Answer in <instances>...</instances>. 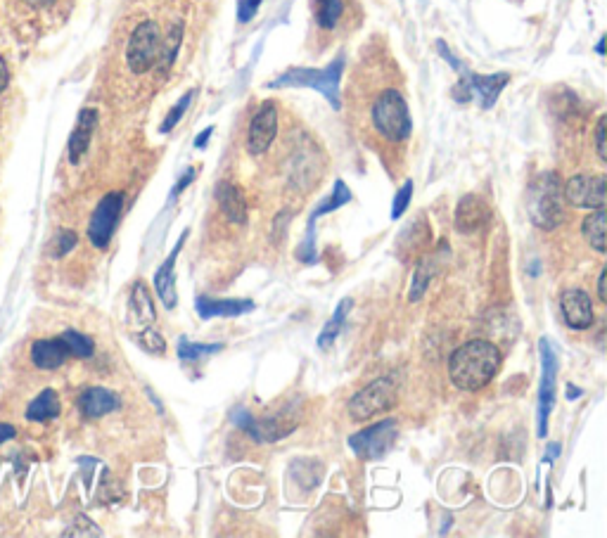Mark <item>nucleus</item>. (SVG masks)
<instances>
[{
  "label": "nucleus",
  "instance_id": "obj_1",
  "mask_svg": "<svg viewBox=\"0 0 607 538\" xmlns=\"http://www.w3.org/2000/svg\"><path fill=\"white\" fill-rule=\"evenodd\" d=\"M498 365H501V351L487 339H472L458 347L449 358L451 382L463 392H479L494 380Z\"/></svg>",
  "mask_w": 607,
  "mask_h": 538
},
{
  "label": "nucleus",
  "instance_id": "obj_2",
  "mask_svg": "<svg viewBox=\"0 0 607 538\" xmlns=\"http://www.w3.org/2000/svg\"><path fill=\"white\" fill-rule=\"evenodd\" d=\"M344 72V55H337L323 69H287L278 79L268 83V88H313L330 102L332 110H340V79Z\"/></svg>",
  "mask_w": 607,
  "mask_h": 538
},
{
  "label": "nucleus",
  "instance_id": "obj_3",
  "mask_svg": "<svg viewBox=\"0 0 607 538\" xmlns=\"http://www.w3.org/2000/svg\"><path fill=\"white\" fill-rule=\"evenodd\" d=\"M370 119H373L375 131L389 143H404L413 131V119L411 110H408V102L396 88H387L382 91L373 102V110H370Z\"/></svg>",
  "mask_w": 607,
  "mask_h": 538
},
{
  "label": "nucleus",
  "instance_id": "obj_4",
  "mask_svg": "<svg viewBox=\"0 0 607 538\" xmlns=\"http://www.w3.org/2000/svg\"><path fill=\"white\" fill-rule=\"evenodd\" d=\"M529 214L536 228L553 230L565 219V195L558 174H543L532 185V204Z\"/></svg>",
  "mask_w": 607,
  "mask_h": 538
},
{
  "label": "nucleus",
  "instance_id": "obj_5",
  "mask_svg": "<svg viewBox=\"0 0 607 538\" xmlns=\"http://www.w3.org/2000/svg\"><path fill=\"white\" fill-rule=\"evenodd\" d=\"M396 392H399V387H396V377L385 375L380 377V380L370 382L359 394L351 396L347 411L354 420L366 422L370 418H375V415L389 411V408L396 403Z\"/></svg>",
  "mask_w": 607,
  "mask_h": 538
},
{
  "label": "nucleus",
  "instance_id": "obj_6",
  "mask_svg": "<svg viewBox=\"0 0 607 538\" xmlns=\"http://www.w3.org/2000/svg\"><path fill=\"white\" fill-rule=\"evenodd\" d=\"M159 48H162V36L159 27L150 19L140 22L129 38L126 46V62L133 74H145L155 67L159 60Z\"/></svg>",
  "mask_w": 607,
  "mask_h": 538
},
{
  "label": "nucleus",
  "instance_id": "obj_7",
  "mask_svg": "<svg viewBox=\"0 0 607 538\" xmlns=\"http://www.w3.org/2000/svg\"><path fill=\"white\" fill-rule=\"evenodd\" d=\"M460 83L453 88V98L458 102H468L472 95H477L479 107L482 110H491L496 105L498 95H501L503 88L510 83V74L501 72V74H491V76H482V74H472L465 69H460Z\"/></svg>",
  "mask_w": 607,
  "mask_h": 538
},
{
  "label": "nucleus",
  "instance_id": "obj_8",
  "mask_svg": "<svg viewBox=\"0 0 607 538\" xmlns=\"http://www.w3.org/2000/svg\"><path fill=\"white\" fill-rule=\"evenodd\" d=\"M396 437H399V425H396V420L389 418L380 420L378 425L363 429L359 434H351L349 446L354 448L356 456L363 460H378L394 446Z\"/></svg>",
  "mask_w": 607,
  "mask_h": 538
},
{
  "label": "nucleus",
  "instance_id": "obj_9",
  "mask_svg": "<svg viewBox=\"0 0 607 538\" xmlns=\"http://www.w3.org/2000/svg\"><path fill=\"white\" fill-rule=\"evenodd\" d=\"M605 192H607V178L605 176H589L579 174L572 176L570 181L562 185V195L565 202L577 209H605Z\"/></svg>",
  "mask_w": 607,
  "mask_h": 538
},
{
  "label": "nucleus",
  "instance_id": "obj_10",
  "mask_svg": "<svg viewBox=\"0 0 607 538\" xmlns=\"http://www.w3.org/2000/svg\"><path fill=\"white\" fill-rule=\"evenodd\" d=\"M541 351V387H539V437L548 434V415L555 403V375H558V356L546 337L539 342Z\"/></svg>",
  "mask_w": 607,
  "mask_h": 538
},
{
  "label": "nucleus",
  "instance_id": "obj_11",
  "mask_svg": "<svg viewBox=\"0 0 607 538\" xmlns=\"http://www.w3.org/2000/svg\"><path fill=\"white\" fill-rule=\"evenodd\" d=\"M121 209H124V195L121 192H110L105 195L95 209V214L91 216V223H88V238L98 249H105L110 245L114 228H117Z\"/></svg>",
  "mask_w": 607,
  "mask_h": 538
},
{
  "label": "nucleus",
  "instance_id": "obj_12",
  "mask_svg": "<svg viewBox=\"0 0 607 538\" xmlns=\"http://www.w3.org/2000/svg\"><path fill=\"white\" fill-rule=\"evenodd\" d=\"M278 136V107L276 102H264L254 114L252 124H249L247 133V152L249 155L259 157L264 155L268 147L273 145V140Z\"/></svg>",
  "mask_w": 607,
  "mask_h": 538
},
{
  "label": "nucleus",
  "instance_id": "obj_13",
  "mask_svg": "<svg viewBox=\"0 0 607 538\" xmlns=\"http://www.w3.org/2000/svg\"><path fill=\"white\" fill-rule=\"evenodd\" d=\"M560 311L567 328L589 330L593 325V304L584 290H567L560 299Z\"/></svg>",
  "mask_w": 607,
  "mask_h": 538
},
{
  "label": "nucleus",
  "instance_id": "obj_14",
  "mask_svg": "<svg viewBox=\"0 0 607 538\" xmlns=\"http://www.w3.org/2000/svg\"><path fill=\"white\" fill-rule=\"evenodd\" d=\"M491 219V211L487 202L477 195H465L456 207V230L463 235H472L482 230Z\"/></svg>",
  "mask_w": 607,
  "mask_h": 538
},
{
  "label": "nucleus",
  "instance_id": "obj_15",
  "mask_svg": "<svg viewBox=\"0 0 607 538\" xmlns=\"http://www.w3.org/2000/svg\"><path fill=\"white\" fill-rule=\"evenodd\" d=\"M185 238H188V230H183L181 240L176 242L174 252H171L169 259H166L162 268H159V271L155 273L157 294H159V299H162V304L166 306V309H174V306H176V259H178V254H181Z\"/></svg>",
  "mask_w": 607,
  "mask_h": 538
},
{
  "label": "nucleus",
  "instance_id": "obj_16",
  "mask_svg": "<svg viewBox=\"0 0 607 538\" xmlns=\"http://www.w3.org/2000/svg\"><path fill=\"white\" fill-rule=\"evenodd\" d=\"M216 202H219L223 216H226L230 223H235V226H245L249 211H247L245 195H242L238 185L221 181L216 185Z\"/></svg>",
  "mask_w": 607,
  "mask_h": 538
},
{
  "label": "nucleus",
  "instance_id": "obj_17",
  "mask_svg": "<svg viewBox=\"0 0 607 538\" xmlns=\"http://www.w3.org/2000/svg\"><path fill=\"white\" fill-rule=\"evenodd\" d=\"M197 313L204 320L209 318H238L242 313L254 311V301L249 299H197Z\"/></svg>",
  "mask_w": 607,
  "mask_h": 538
},
{
  "label": "nucleus",
  "instance_id": "obj_18",
  "mask_svg": "<svg viewBox=\"0 0 607 538\" xmlns=\"http://www.w3.org/2000/svg\"><path fill=\"white\" fill-rule=\"evenodd\" d=\"M121 406V399L110 389L102 387H93L86 389L79 399V408L86 418H102V415L114 413Z\"/></svg>",
  "mask_w": 607,
  "mask_h": 538
},
{
  "label": "nucleus",
  "instance_id": "obj_19",
  "mask_svg": "<svg viewBox=\"0 0 607 538\" xmlns=\"http://www.w3.org/2000/svg\"><path fill=\"white\" fill-rule=\"evenodd\" d=\"M98 124V112L95 110H83L76 121L72 138H69V162L79 164V159L86 155L88 145H91V136Z\"/></svg>",
  "mask_w": 607,
  "mask_h": 538
},
{
  "label": "nucleus",
  "instance_id": "obj_20",
  "mask_svg": "<svg viewBox=\"0 0 607 538\" xmlns=\"http://www.w3.org/2000/svg\"><path fill=\"white\" fill-rule=\"evenodd\" d=\"M31 358H34V363L38 365V368L55 370L69 358V349L62 337L41 339V342H36L34 347H31Z\"/></svg>",
  "mask_w": 607,
  "mask_h": 538
},
{
  "label": "nucleus",
  "instance_id": "obj_21",
  "mask_svg": "<svg viewBox=\"0 0 607 538\" xmlns=\"http://www.w3.org/2000/svg\"><path fill=\"white\" fill-rule=\"evenodd\" d=\"M183 31H185V24L178 19L162 41V48H159V60H157L159 72L162 74H166L171 67H174L176 55H178V50H181V43H183Z\"/></svg>",
  "mask_w": 607,
  "mask_h": 538
},
{
  "label": "nucleus",
  "instance_id": "obj_22",
  "mask_svg": "<svg viewBox=\"0 0 607 538\" xmlns=\"http://www.w3.org/2000/svg\"><path fill=\"white\" fill-rule=\"evenodd\" d=\"M57 415H60V399H57L53 389H46V392L38 394V399L31 401L27 408V418L34 422L53 420Z\"/></svg>",
  "mask_w": 607,
  "mask_h": 538
},
{
  "label": "nucleus",
  "instance_id": "obj_23",
  "mask_svg": "<svg viewBox=\"0 0 607 538\" xmlns=\"http://www.w3.org/2000/svg\"><path fill=\"white\" fill-rule=\"evenodd\" d=\"M605 226H607V216L605 209H596L593 214H589L584 219V238L589 240V245L596 249L598 254H605Z\"/></svg>",
  "mask_w": 607,
  "mask_h": 538
},
{
  "label": "nucleus",
  "instance_id": "obj_24",
  "mask_svg": "<svg viewBox=\"0 0 607 538\" xmlns=\"http://www.w3.org/2000/svg\"><path fill=\"white\" fill-rule=\"evenodd\" d=\"M351 304H354V301H351V299H344L342 304L337 306L335 313H332V318L328 320V323H325V328L321 330V337H318V347H321V349H330V347H332V342H335V339L340 337L344 320H347L349 311H351Z\"/></svg>",
  "mask_w": 607,
  "mask_h": 538
},
{
  "label": "nucleus",
  "instance_id": "obj_25",
  "mask_svg": "<svg viewBox=\"0 0 607 538\" xmlns=\"http://www.w3.org/2000/svg\"><path fill=\"white\" fill-rule=\"evenodd\" d=\"M437 256H425L423 261L418 264V271H415V278H413V287H411V294H408V299L411 301H418L423 299V294L427 290V285L432 283V278L437 275Z\"/></svg>",
  "mask_w": 607,
  "mask_h": 538
},
{
  "label": "nucleus",
  "instance_id": "obj_26",
  "mask_svg": "<svg viewBox=\"0 0 607 538\" xmlns=\"http://www.w3.org/2000/svg\"><path fill=\"white\" fill-rule=\"evenodd\" d=\"M344 12V0H316V22L321 29H335Z\"/></svg>",
  "mask_w": 607,
  "mask_h": 538
},
{
  "label": "nucleus",
  "instance_id": "obj_27",
  "mask_svg": "<svg viewBox=\"0 0 607 538\" xmlns=\"http://www.w3.org/2000/svg\"><path fill=\"white\" fill-rule=\"evenodd\" d=\"M349 200H351L349 185L344 183V181H337L335 183V190H332V195L328 197V200L321 202V207L313 211L309 223H316L318 216H325V214H330V211H337L340 207H344V204H347Z\"/></svg>",
  "mask_w": 607,
  "mask_h": 538
},
{
  "label": "nucleus",
  "instance_id": "obj_28",
  "mask_svg": "<svg viewBox=\"0 0 607 538\" xmlns=\"http://www.w3.org/2000/svg\"><path fill=\"white\" fill-rule=\"evenodd\" d=\"M131 309H133V313H136V318L140 320V323H152V320H155V306H152L148 287H145L143 283H138L136 287H133Z\"/></svg>",
  "mask_w": 607,
  "mask_h": 538
},
{
  "label": "nucleus",
  "instance_id": "obj_29",
  "mask_svg": "<svg viewBox=\"0 0 607 538\" xmlns=\"http://www.w3.org/2000/svg\"><path fill=\"white\" fill-rule=\"evenodd\" d=\"M219 351H223V344H195L188 342V339L178 342V356H181L183 361H200V358L219 354Z\"/></svg>",
  "mask_w": 607,
  "mask_h": 538
},
{
  "label": "nucleus",
  "instance_id": "obj_30",
  "mask_svg": "<svg viewBox=\"0 0 607 538\" xmlns=\"http://www.w3.org/2000/svg\"><path fill=\"white\" fill-rule=\"evenodd\" d=\"M62 339H65L67 349H69V356H76V358H91L93 356V342L91 337L81 335V332H74V330H67L65 335H60Z\"/></svg>",
  "mask_w": 607,
  "mask_h": 538
},
{
  "label": "nucleus",
  "instance_id": "obj_31",
  "mask_svg": "<svg viewBox=\"0 0 607 538\" xmlns=\"http://www.w3.org/2000/svg\"><path fill=\"white\" fill-rule=\"evenodd\" d=\"M193 98H195V91H188L183 95L181 100L176 102L174 107H171V112L166 114V119L162 121V126H159V133H171L174 131V128L178 126V121L183 119V114L188 112V107L193 105Z\"/></svg>",
  "mask_w": 607,
  "mask_h": 538
},
{
  "label": "nucleus",
  "instance_id": "obj_32",
  "mask_svg": "<svg viewBox=\"0 0 607 538\" xmlns=\"http://www.w3.org/2000/svg\"><path fill=\"white\" fill-rule=\"evenodd\" d=\"M411 197H413V181H406L394 197V204H392V219L394 221H399L401 216H404L408 204H411Z\"/></svg>",
  "mask_w": 607,
  "mask_h": 538
},
{
  "label": "nucleus",
  "instance_id": "obj_33",
  "mask_svg": "<svg viewBox=\"0 0 607 538\" xmlns=\"http://www.w3.org/2000/svg\"><path fill=\"white\" fill-rule=\"evenodd\" d=\"M138 344L145 351H148V354H152V356H159V354H164V351H166L164 337L159 335V332H155V330H145L143 335L138 337Z\"/></svg>",
  "mask_w": 607,
  "mask_h": 538
},
{
  "label": "nucleus",
  "instance_id": "obj_34",
  "mask_svg": "<svg viewBox=\"0 0 607 538\" xmlns=\"http://www.w3.org/2000/svg\"><path fill=\"white\" fill-rule=\"evenodd\" d=\"M259 8H261V0H238V22L240 24L252 22Z\"/></svg>",
  "mask_w": 607,
  "mask_h": 538
},
{
  "label": "nucleus",
  "instance_id": "obj_35",
  "mask_svg": "<svg viewBox=\"0 0 607 538\" xmlns=\"http://www.w3.org/2000/svg\"><path fill=\"white\" fill-rule=\"evenodd\" d=\"M74 245H76V233H72V230H62V233L57 235V240H55L53 254L55 256H65L69 249H74Z\"/></svg>",
  "mask_w": 607,
  "mask_h": 538
},
{
  "label": "nucleus",
  "instance_id": "obj_36",
  "mask_svg": "<svg viewBox=\"0 0 607 538\" xmlns=\"http://www.w3.org/2000/svg\"><path fill=\"white\" fill-rule=\"evenodd\" d=\"M605 131H607V117H600V119H598V126H596V152H598L600 162H605V159H607Z\"/></svg>",
  "mask_w": 607,
  "mask_h": 538
},
{
  "label": "nucleus",
  "instance_id": "obj_37",
  "mask_svg": "<svg viewBox=\"0 0 607 538\" xmlns=\"http://www.w3.org/2000/svg\"><path fill=\"white\" fill-rule=\"evenodd\" d=\"M193 181H195V169H188V171H185V174H183L181 178H178L176 188H174V190H171L169 200H171V202H174V200H176V197H178V195H181V192H183L185 188H188V185H190V183H193Z\"/></svg>",
  "mask_w": 607,
  "mask_h": 538
},
{
  "label": "nucleus",
  "instance_id": "obj_38",
  "mask_svg": "<svg viewBox=\"0 0 607 538\" xmlns=\"http://www.w3.org/2000/svg\"><path fill=\"white\" fill-rule=\"evenodd\" d=\"M212 133H214V128L209 126V128H204V131L200 133V136L195 138V147H197V150H204V145L209 143V138H212Z\"/></svg>",
  "mask_w": 607,
  "mask_h": 538
},
{
  "label": "nucleus",
  "instance_id": "obj_39",
  "mask_svg": "<svg viewBox=\"0 0 607 538\" xmlns=\"http://www.w3.org/2000/svg\"><path fill=\"white\" fill-rule=\"evenodd\" d=\"M607 271L603 268V273H600V278H598V299L600 301H607Z\"/></svg>",
  "mask_w": 607,
  "mask_h": 538
},
{
  "label": "nucleus",
  "instance_id": "obj_40",
  "mask_svg": "<svg viewBox=\"0 0 607 538\" xmlns=\"http://www.w3.org/2000/svg\"><path fill=\"white\" fill-rule=\"evenodd\" d=\"M15 437V427L10 425H0V444H5V441Z\"/></svg>",
  "mask_w": 607,
  "mask_h": 538
},
{
  "label": "nucleus",
  "instance_id": "obj_41",
  "mask_svg": "<svg viewBox=\"0 0 607 538\" xmlns=\"http://www.w3.org/2000/svg\"><path fill=\"white\" fill-rule=\"evenodd\" d=\"M5 86H8V67H5L3 57H0V93L5 91Z\"/></svg>",
  "mask_w": 607,
  "mask_h": 538
},
{
  "label": "nucleus",
  "instance_id": "obj_42",
  "mask_svg": "<svg viewBox=\"0 0 607 538\" xmlns=\"http://www.w3.org/2000/svg\"><path fill=\"white\" fill-rule=\"evenodd\" d=\"M548 451H551V453H548V456L543 458V463H553V460L558 458V453H560V444H551V446H548Z\"/></svg>",
  "mask_w": 607,
  "mask_h": 538
},
{
  "label": "nucleus",
  "instance_id": "obj_43",
  "mask_svg": "<svg viewBox=\"0 0 607 538\" xmlns=\"http://www.w3.org/2000/svg\"><path fill=\"white\" fill-rule=\"evenodd\" d=\"M567 399H579V389L577 387H567Z\"/></svg>",
  "mask_w": 607,
  "mask_h": 538
},
{
  "label": "nucleus",
  "instance_id": "obj_44",
  "mask_svg": "<svg viewBox=\"0 0 607 538\" xmlns=\"http://www.w3.org/2000/svg\"><path fill=\"white\" fill-rule=\"evenodd\" d=\"M596 53H598V55H605V38H600V41H598Z\"/></svg>",
  "mask_w": 607,
  "mask_h": 538
},
{
  "label": "nucleus",
  "instance_id": "obj_45",
  "mask_svg": "<svg viewBox=\"0 0 607 538\" xmlns=\"http://www.w3.org/2000/svg\"><path fill=\"white\" fill-rule=\"evenodd\" d=\"M31 3H50V0H31Z\"/></svg>",
  "mask_w": 607,
  "mask_h": 538
}]
</instances>
